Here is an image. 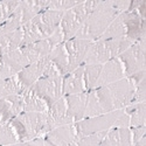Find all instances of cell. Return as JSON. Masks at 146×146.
Wrapping results in <instances>:
<instances>
[{
	"mask_svg": "<svg viewBox=\"0 0 146 146\" xmlns=\"http://www.w3.org/2000/svg\"><path fill=\"white\" fill-rule=\"evenodd\" d=\"M118 14L120 12L116 7V0L100 1L84 21L75 38L92 42L97 41Z\"/></svg>",
	"mask_w": 146,
	"mask_h": 146,
	"instance_id": "6da1fadb",
	"label": "cell"
},
{
	"mask_svg": "<svg viewBox=\"0 0 146 146\" xmlns=\"http://www.w3.org/2000/svg\"><path fill=\"white\" fill-rule=\"evenodd\" d=\"M135 89L136 87L133 83L127 77H124L109 86L96 88L94 90L103 112L106 113L121 110L130 105L132 103Z\"/></svg>",
	"mask_w": 146,
	"mask_h": 146,
	"instance_id": "7a4b0ae2",
	"label": "cell"
},
{
	"mask_svg": "<svg viewBox=\"0 0 146 146\" xmlns=\"http://www.w3.org/2000/svg\"><path fill=\"white\" fill-rule=\"evenodd\" d=\"M63 13L64 12L46 9L39 15L33 18L31 21L25 23L22 26L23 39L21 47L49 38L60 27V22L63 17Z\"/></svg>",
	"mask_w": 146,
	"mask_h": 146,
	"instance_id": "3957f363",
	"label": "cell"
},
{
	"mask_svg": "<svg viewBox=\"0 0 146 146\" xmlns=\"http://www.w3.org/2000/svg\"><path fill=\"white\" fill-rule=\"evenodd\" d=\"M19 143L43 138L47 131V112H21L9 121Z\"/></svg>",
	"mask_w": 146,
	"mask_h": 146,
	"instance_id": "277c9868",
	"label": "cell"
},
{
	"mask_svg": "<svg viewBox=\"0 0 146 146\" xmlns=\"http://www.w3.org/2000/svg\"><path fill=\"white\" fill-rule=\"evenodd\" d=\"M131 44H133V42H131L125 36L124 38H117V39H110V40L94 41L88 50L86 60H84V66L104 64L108 61L118 57Z\"/></svg>",
	"mask_w": 146,
	"mask_h": 146,
	"instance_id": "5b68a950",
	"label": "cell"
},
{
	"mask_svg": "<svg viewBox=\"0 0 146 146\" xmlns=\"http://www.w3.org/2000/svg\"><path fill=\"white\" fill-rule=\"evenodd\" d=\"M98 0L97 1H80L75 7L64 12L60 22V28L62 31L64 42L75 38L84 21L98 5Z\"/></svg>",
	"mask_w": 146,
	"mask_h": 146,
	"instance_id": "8992f818",
	"label": "cell"
},
{
	"mask_svg": "<svg viewBox=\"0 0 146 146\" xmlns=\"http://www.w3.org/2000/svg\"><path fill=\"white\" fill-rule=\"evenodd\" d=\"M124 109L121 110H116L111 112H106L100 116H95L90 118H84L77 123H75V129H76V139L89 136L92 133L97 132H104L109 131L110 129L115 127V124L119 117V115L123 112Z\"/></svg>",
	"mask_w": 146,
	"mask_h": 146,
	"instance_id": "52a82bcc",
	"label": "cell"
},
{
	"mask_svg": "<svg viewBox=\"0 0 146 146\" xmlns=\"http://www.w3.org/2000/svg\"><path fill=\"white\" fill-rule=\"evenodd\" d=\"M62 78L63 76H43L36 81L31 87V90L48 105L58 101L63 96L62 94Z\"/></svg>",
	"mask_w": 146,
	"mask_h": 146,
	"instance_id": "ba28073f",
	"label": "cell"
},
{
	"mask_svg": "<svg viewBox=\"0 0 146 146\" xmlns=\"http://www.w3.org/2000/svg\"><path fill=\"white\" fill-rule=\"evenodd\" d=\"M124 68L125 77H130L138 71L145 70V39H141L118 56Z\"/></svg>",
	"mask_w": 146,
	"mask_h": 146,
	"instance_id": "9c48e42d",
	"label": "cell"
},
{
	"mask_svg": "<svg viewBox=\"0 0 146 146\" xmlns=\"http://www.w3.org/2000/svg\"><path fill=\"white\" fill-rule=\"evenodd\" d=\"M29 66V62L21 48L0 56V78L7 80L17 76L19 72Z\"/></svg>",
	"mask_w": 146,
	"mask_h": 146,
	"instance_id": "30bf717a",
	"label": "cell"
},
{
	"mask_svg": "<svg viewBox=\"0 0 146 146\" xmlns=\"http://www.w3.org/2000/svg\"><path fill=\"white\" fill-rule=\"evenodd\" d=\"M92 41L83 40L78 38H72L64 42V48L68 55V69L69 72L77 69L78 67L84 64V60L88 54V50L91 46Z\"/></svg>",
	"mask_w": 146,
	"mask_h": 146,
	"instance_id": "8fae6325",
	"label": "cell"
},
{
	"mask_svg": "<svg viewBox=\"0 0 146 146\" xmlns=\"http://www.w3.org/2000/svg\"><path fill=\"white\" fill-rule=\"evenodd\" d=\"M50 63H52L50 60L47 56V57H43L39 61H36V62L27 66L26 68H23L17 75L22 88L26 90V89L31 88L36 81H39L41 77H43L46 75L48 68H49Z\"/></svg>",
	"mask_w": 146,
	"mask_h": 146,
	"instance_id": "7c38bea8",
	"label": "cell"
},
{
	"mask_svg": "<svg viewBox=\"0 0 146 146\" xmlns=\"http://www.w3.org/2000/svg\"><path fill=\"white\" fill-rule=\"evenodd\" d=\"M44 146H70L76 140V129L74 124L62 125L53 129L43 137Z\"/></svg>",
	"mask_w": 146,
	"mask_h": 146,
	"instance_id": "4fadbf2b",
	"label": "cell"
},
{
	"mask_svg": "<svg viewBox=\"0 0 146 146\" xmlns=\"http://www.w3.org/2000/svg\"><path fill=\"white\" fill-rule=\"evenodd\" d=\"M74 124L72 120L67 115V104L66 98L62 96L58 101L53 103L47 111V131L49 132L55 127Z\"/></svg>",
	"mask_w": 146,
	"mask_h": 146,
	"instance_id": "5bb4252c",
	"label": "cell"
},
{
	"mask_svg": "<svg viewBox=\"0 0 146 146\" xmlns=\"http://www.w3.org/2000/svg\"><path fill=\"white\" fill-rule=\"evenodd\" d=\"M23 112L22 96L11 95L0 98V126H3Z\"/></svg>",
	"mask_w": 146,
	"mask_h": 146,
	"instance_id": "9a60e30c",
	"label": "cell"
},
{
	"mask_svg": "<svg viewBox=\"0 0 146 146\" xmlns=\"http://www.w3.org/2000/svg\"><path fill=\"white\" fill-rule=\"evenodd\" d=\"M124 77H125L124 68L121 66L119 58L118 57L112 58L110 61H108V62H105L104 64H102L101 74H100L98 81H97L96 88L109 86V84L115 83Z\"/></svg>",
	"mask_w": 146,
	"mask_h": 146,
	"instance_id": "2e32d148",
	"label": "cell"
},
{
	"mask_svg": "<svg viewBox=\"0 0 146 146\" xmlns=\"http://www.w3.org/2000/svg\"><path fill=\"white\" fill-rule=\"evenodd\" d=\"M84 64L78 67L77 69L72 70L62 78V94L63 96L76 95L87 92L86 86H84Z\"/></svg>",
	"mask_w": 146,
	"mask_h": 146,
	"instance_id": "e0dca14e",
	"label": "cell"
},
{
	"mask_svg": "<svg viewBox=\"0 0 146 146\" xmlns=\"http://www.w3.org/2000/svg\"><path fill=\"white\" fill-rule=\"evenodd\" d=\"M66 104H67V115L72 120V123H77L84 118L86 112V105L88 92H82L76 95H68L64 96Z\"/></svg>",
	"mask_w": 146,
	"mask_h": 146,
	"instance_id": "ac0fdd59",
	"label": "cell"
},
{
	"mask_svg": "<svg viewBox=\"0 0 146 146\" xmlns=\"http://www.w3.org/2000/svg\"><path fill=\"white\" fill-rule=\"evenodd\" d=\"M100 146H132L131 130L123 127H112L106 131Z\"/></svg>",
	"mask_w": 146,
	"mask_h": 146,
	"instance_id": "d6986e66",
	"label": "cell"
},
{
	"mask_svg": "<svg viewBox=\"0 0 146 146\" xmlns=\"http://www.w3.org/2000/svg\"><path fill=\"white\" fill-rule=\"evenodd\" d=\"M49 1L47 0H29V1H20L19 7L22 15V26L31 21L33 18L48 9Z\"/></svg>",
	"mask_w": 146,
	"mask_h": 146,
	"instance_id": "ffe728a7",
	"label": "cell"
},
{
	"mask_svg": "<svg viewBox=\"0 0 146 146\" xmlns=\"http://www.w3.org/2000/svg\"><path fill=\"white\" fill-rule=\"evenodd\" d=\"M22 28L11 33L0 34V56L19 49L22 44Z\"/></svg>",
	"mask_w": 146,
	"mask_h": 146,
	"instance_id": "44dd1931",
	"label": "cell"
},
{
	"mask_svg": "<svg viewBox=\"0 0 146 146\" xmlns=\"http://www.w3.org/2000/svg\"><path fill=\"white\" fill-rule=\"evenodd\" d=\"M48 58L50 60V62L57 69L61 76H66L67 74H69V69H68L69 62H68V55L64 48V42L56 46L50 52V54L48 55Z\"/></svg>",
	"mask_w": 146,
	"mask_h": 146,
	"instance_id": "7402d4cb",
	"label": "cell"
},
{
	"mask_svg": "<svg viewBox=\"0 0 146 146\" xmlns=\"http://www.w3.org/2000/svg\"><path fill=\"white\" fill-rule=\"evenodd\" d=\"M22 102H23V112H47L48 105L36 96L31 88L23 90L22 94Z\"/></svg>",
	"mask_w": 146,
	"mask_h": 146,
	"instance_id": "603a6c76",
	"label": "cell"
},
{
	"mask_svg": "<svg viewBox=\"0 0 146 146\" xmlns=\"http://www.w3.org/2000/svg\"><path fill=\"white\" fill-rule=\"evenodd\" d=\"M125 34H126V26H125L124 13H120L109 25L106 31L103 33V35L98 40H110V39H117V38H124Z\"/></svg>",
	"mask_w": 146,
	"mask_h": 146,
	"instance_id": "cb8c5ba5",
	"label": "cell"
},
{
	"mask_svg": "<svg viewBox=\"0 0 146 146\" xmlns=\"http://www.w3.org/2000/svg\"><path fill=\"white\" fill-rule=\"evenodd\" d=\"M124 111L130 116V126L137 127L145 125L146 119V104L145 102L141 103H131L127 105Z\"/></svg>",
	"mask_w": 146,
	"mask_h": 146,
	"instance_id": "d4e9b609",
	"label": "cell"
},
{
	"mask_svg": "<svg viewBox=\"0 0 146 146\" xmlns=\"http://www.w3.org/2000/svg\"><path fill=\"white\" fill-rule=\"evenodd\" d=\"M102 64H86L84 66V86H86V91L89 92L96 89V84L98 81L101 74Z\"/></svg>",
	"mask_w": 146,
	"mask_h": 146,
	"instance_id": "484cf974",
	"label": "cell"
},
{
	"mask_svg": "<svg viewBox=\"0 0 146 146\" xmlns=\"http://www.w3.org/2000/svg\"><path fill=\"white\" fill-rule=\"evenodd\" d=\"M22 28V15H21V9L18 6L17 9L13 12L12 14L4 25L0 27V34H6V33H11Z\"/></svg>",
	"mask_w": 146,
	"mask_h": 146,
	"instance_id": "4316f807",
	"label": "cell"
},
{
	"mask_svg": "<svg viewBox=\"0 0 146 146\" xmlns=\"http://www.w3.org/2000/svg\"><path fill=\"white\" fill-rule=\"evenodd\" d=\"M103 110L100 105V102L97 100V96L95 94V90H91L88 92L87 98V105H86V112H84V118H90L95 116L103 115ZM83 118V119H84Z\"/></svg>",
	"mask_w": 146,
	"mask_h": 146,
	"instance_id": "83f0119b",
	"label": "cell"
},
{
	"mask_svg": "<svg viewBox=\"0 0 146 146\" xmlns=\"http://www.w3.org/2000/svg\"><path fill=\"white\" fill-rule=\"evenodd\" d=\"M18 143L19 140L17 138V135L9 123L0 126V146L14 145Z\"/></svg>",
	"mask_w": 146,
	"mask_h": 146,
	"instance_id": "f1b7e54d",
	"label": "cell"
},
{
	"mask_svg": "<svg viewBox=\"0 0 146 146\" xmlns=\"http://www.w3.org/2000/svg\"><path fill=\"white\" fill-rule=\"evenodd\" d=\"M106 135V131L104 132H97L89 136H84L75 140L76 146H100L104 136Z\"/></svg>",
	"mask_w": 146,
	"mask_h": 146,
	"instance_id": "f546056e",
	"label": "cell"
},
{
	"mask_svg": "<svg viewBox=\"0 0 146 146\" xmlns=\"http://www.w3.org/2000/svg\"><path fill=\"white\" fill-rule=\"evenodd\" d=\"M20 1H0V27L13 14Z\"/></svg>",
	"mask_w": 146,
	"mask_h": 146,
	"instance_id": "4dcf8cb0",
	"label": "cell"
},
{
	"mask_svg": "<svg viewBox=\"0 0 146 146\" xmlns=\"http://www.w3.org/2000/svg\"><path fill=\"white\" fill-rule=\"evenodd\" d=\"M23 90L25 89L22 88V86L20 84L17 76H13V77H9V78L5 80L4 97L11 96V95H20V94H22Z\"/></svg>",
	"mask_w": 146,
	"mask_h": 146,
	"instance_id": "1f68e13d",
	"label": "cell"
},
{
	"mask_svg": "<svg viewBox=\"0 0 146 146\" xmlns=\"http://www.w3.org/2000/svg\"><path fill=\"white\" fill-rule=\"evenodd\" d=\"M78 3L80 1H72V0H53V1H49L48 9L66 12L72 7H75Z\"/></svg>",
	"mask_w": 146,
	"mask_h": 146,
	"instance_id": "d6a6232c",
	"label": "cell"
},
{
	"mask_svg": "<svg viewBox=\"0 0 146 146\" xmlns=\"http://www.w3.org/2000/svg\"><path fill=\"white\" fill-rule=\"evenodd\" d=\"M146 98V83L145 80H143L135 89V94H133L132 103H141L145 102Z\"/></svg>",
	"mask_w": 146,
	"mask_h": 146,
	"instance_id": "836d02e7",
	"label": "cell"
},
{
	"mask_svg": "<svg viewBox=\"0 0 146 146\" xmlns=\"http://www.w3.org/2000/svg\"><path fill=\"white\" fill-rule=\"evenodd\" d=\"M145 132H146L145 125H143V126H137V127H132V130H131V141H132V146L145 136Z\"/></svg>",
	"mask_w": 146,
	"mask_h": 146,
	"instance_id": "e575fe53",
	"label": "cell"
},
{
	"mask_svg": "<svg viewBox=\"0 0 146 146\" xmlns=\"http://www.w3.org/2000/svg\"><path fill=\"white\" fill-rule=\"evenodd\" d=\"M130 126V116L123 110L116 121L115 124V127H123V129H127Z\"/></svg>",
	"mask_w": 146,
	"mask_h": 146,
	"instance_id": "d590c367",
	"label": "cell"
},
{
	"mask_svg": "<svg viewBox=\"0 0 146 146\" xmlns=\"http://www.w3.org/2000/svg\"><path fill=\"white\" fill-rule=\"evenodd\" d=\"M22 146H44V140L43 138H34L29 141H26V143H23Z\"/></svg>",
	"mask_w": 146,
	"mask_h": 146,
	"instance_id": "8d00e7d4",
	"label": "cell"
},
{
	"mask_svg": "<svg viewBox=\"0 0 146 146\" xmlns=\"http://www.w3.org/2000/svg\"><path fill=\"white\" fill-rule=\"evenodd\" d=\"M4 89H5V80L0 78V98L4 97Z\"/></svg>",
	"mask_w": 146,
	"mask_h": 146,
	"instance_id": "74e56055",
	"label": "cell"
},
{
	"mask_svg": "<svg viewBox=\"0 0 146 146\" xmlns=\"http://www.w3.org/2000/svg\"><path fill=\"white\" fill-rule=\"evenodd\" d=\"M133 146H146V137L144 136L140 140H138V141H137L135 145H133Z\"/></svg>",
	"mask_w": 146,
	"mask_h": 146,
	"instance_id": "f35d334b",
	"label": "cell"
},
{
	"mask_svg": "<svg viewBox=\"0 0 146 146\" xmlns=\"http://www.w3.org/2000/svg\"><path fill=\"white\" fill-rule=\"evenodd\" d=\"M23 143H18V144H14V145H8V146H22Z\"/></svg>",
	"mask_w": 146,
	"mask_h": 146,
	"instance_id": "ab89813d",
	"label": "cell"
},
{
	"mask_svg": "<svg viewBox=\"0 0 146 146\" xmlns=\"http://www.w3.org/2000/svg\"><path fill=\"white\" fill-rule=\"evenodd\" d=\"M70 146H76V144H75V141H74V143H72V144H71Z\"/></svg>",
	"mask_w": 146,
	"mask_h": 146,
	"instance_id": "60d3db41",
	"label": "cell"
}]
</instances>
